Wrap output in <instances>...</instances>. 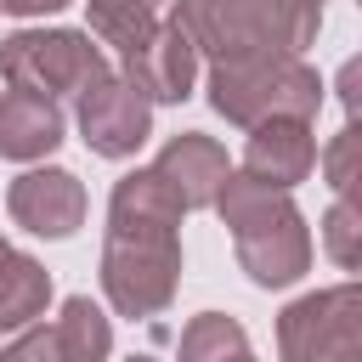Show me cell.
<instances>
[{
	"label": "cell",
	"instance_id": "8992f818",
	"mask_svg": "<svg viewBox=\"0 0 362 362\" xmlns=\"http://www.w3.org/2000/svg\"><path fill=\"white\" fill-rule=\"evenodd\" d=\"M277 351L288 362H322V356H356L362 351V288H317L300 294L277 317Z\"/></svg>",
	"mask_w": 362,
	"mask_h": 362
},
{
	"label": "cell",
	"instance_id": "d6986e66",
	"mask_svg": "<svg viewBox=\"0 0 362 362\" xmlns=\"http://www.w3.org/2000/svg\"><path fill=\"white\" fill-rule=\"evenodd\" d=\"M322 175H328L334 192H362V130H356V124H345V130L328 141Z\"/></svg>",
	"mask_w": 362,
	"mask_h": 362
},
{
	"label": "cell",
	"instance_id": "7a4b0ae2",
	"mask_svg": "<svg viewBox=\"0 0 362 362\" xmlns=\"http://www.w3.org/2000/svg\"><path fill=\"white\" fill-rule=\"evenodd\" d=\"M198 57H260V51H288L305 57L322 28V0H181L170 17Z\"/></svg>",
	"mask_w": 362,
	"mask_h": 362
},
{
	"label": "cell",
	"instance_id": "ac0fdd59",
	"mask_svg": "<svg viewBox=\"0 0 362 362\" xmlns=\"http://www.w3.org/2000/svg\"><path fill=\"white\" fill-rule=\"evenodd\" d=\"M181 356L187 362H209V356H249V334L221 317V311H198L181 334Z\"/></svg>",
	"mask_w": 362,
	"mask_h": 362
},
{
	"label": "cell",
	"instance_id": "52a82bcc",
	"mask_svg": "<svg viewBox=\"0 0 362 362\" xmlns=\"http://www.w3.org/2000/svg\"><path fill=\"white\" fill-rule=\"evenodd\" d=\"M79 136L90 153L102 158H130L147 136H153V102L124 79V74H102L85 96H79Z\"/></svg>",
	"mask_w": 362,
	"mask_h": 362
},
{
	"label": "cell",
	"instance_id": "3957f363",
	"mask_svg": "<svg viewBox=\"0 0 362 362\" xmlns=\"http://www.w3.org/2000/svg\"><path fill=\"white\" fill-rule=\"evenodd\" d=\"M209 107L243 130L260 119H311L322 107V79L305 57H288V51L221 57L209 62Z\"/></svg>",
	"mask_w": 362,
	"mask_h": 362
},
{
	"label": "cell",
	"instance_id": "4fadbf2b",
	"mask_svg": "<svg viewBox=\"0 0 362 362\" xmlns=\"http://www.w3.org/2000/svg\"><path fill=\"white\" fill-rule=\"evenodd\" d=\"M181 198L170 192V181L147 164V170H130L113 181V198H107V226H181Z\"/></svg>",
	"mask_w": 362,
	"mask_h": 362
},
{
	"label": "cell",
	"instance_id": "7c38bea8",
	"mask_svg": "<svg viewBox=\"0 0 362 362\" xmlns=\"http://www.w3.org/2000/svg\"><path fill=\"white\" fill-rule=\"evenodd\" d=\"M57 147H62V102L23 85L0 90V153L17 164H34V158H51Z\"/></svg>",
	"mask_w": 362,
	"mask_h": 362
},
{
	"label": "cell",
	"instance_id": "44dd1931",
	"mask_svg": "<svg viewBox=\"0 0 362 362\" xmlns=\"http://www.w3.org/2000/svg\"><path fill=\"white\" fill-rule=\"evenodd\" d=\"M356 79H362V68H356V57L339 68V102H345V113H356Z\"/></svg>",
	"mask_w": 362,
	"mask_h": 362
},
{
	"label": "cell",
	"instance_id": "e0dca14e",
	"mask_svg": "<svg viewBox=\"0 0 362 362\" xmlns=\"http://www.w3.org/2000/svg\"><path fill=\"white\" fill-rule=\"evenodd\" d=\"M322 249L339 272L362 266V192H334V204L322 215Z\"/></svg>",
	"mask_w": 362,
	"mask_h": 362
},
{
	"label": "cell",
	"instance_id": "30bf717a",
	"mask_svg": "<svg viewBox=\"0 0 362 362\" xmlns=\"http://www.w3.org/2000/svg\"><path fill=\"white\" fill-rule=\"evenodd\" d=\"M243 170L266 187H300L317 170V136L311 119H260L249 124V147H243Z\"/></svg>",
	"mask_w": 362,
	"mask_h": 362
},
{
	"label": "cell",
	"instance_id": "ba28073f",
	"mask_svg": "<svg viewBox=\"0 0 362 362\" xmlns=\"http://www.w3.org/2000/svg\"><path fill=\"white\" fill-rule=\"evenodd\" d=\"M6 209L23 232L34 238H74L85 221V187L74 170H23L6 187Z\"/></svg>",
	"mask_w": 362,
	"mask_h": 362
},
{
	"label": "cell",
	"instance_id": "2e32d148",
	"mask_svg": "<svg viewBox=\"0 0 362 362\" xmlns=\"http://www.w3.org/2000/svg\"><path fill=\"white\" fill-rule=\"evenodd\" d=\"M85 23H90V34L102 40V45H113L119 51V62L158 28V11H153V0H85Z\"/></svg>",
	"mask_w": 362,
	"mask_h": 362
},
{
	"label": "cell",
	"instance_id": "9a60e30c",
	"mask_svg": "<svg viewBox=\"0 0 362 362\" xmlns=\"http://www.w3.org/2000/svg\"><path fill=\"white\" fill-rule=\"evenodd\" d=\"M51 351H57V362H96V356L113 351V328H107V317L90 294L62 300V311L51 322Z\"/></svg>",
	"mask_w": 362,
	"mask_h": 362
},
{
	"label": "cell",
	"instance_id": "5b68a950",
	"mask_svg": "<svg viewBox=\"0 0 362 362\" xmlns=\"http://www.w3.org/2000/svg\"><path fill=\"white\" fill-rule=\"evenodd\" d=\"M0 74L6 85L40 90L51 102H79L107 74V57L79 28H17L11 40H0Z\"/></svg>",
	"mask_w": 362,
	"mask_h": 362
},
{
	"label": "cell",
	"instance_id": "603a6c76",
	"mask_svg": "<svg viewBox=\"0 0 362 362\" xmlns=\"http://www.w3.org/2000/svg\"><path fill=\"white\" fill-rule=\"evenodd\" d=\"M153 6H158V0H153Z\"/></svg>",
	"mask_w": 362,
	"mask_h": 362
},
{
	"label": "cell",
	"instance_id": "7402d4cb",
	"mask_svg": "<svg viewBox=\"0 0 362 362\" xmlns=\"http://www.w3.org/2000/svg\"><path fill=\"white\" fill-rule=\"evenodd\" d=\"M0 255H6V238H0Z\"/></svg>",
	"mask_w": 362,
	"mask_h": 362
},
{
	"label": "cell",
	"instance_id": "ffe728a7",
	"mask_svg": "<svg viewBox=\"0 0 362 362\" xmlns=\"http://www.w3.org/2000/svg\"><path fill=\"white\" fill-rule=\"evenodd\" d=\"M68 0H0L6 17H45V11H62Z\"/></svg>",
	"mask_w": 362,
	"mask_h": 362
},
{
	"label": "cell",
	"instance_id": "5bb4252c",
	"mask_svg": "<svg viewBox=\"0 0 362 362\" xmlns=\"http://www.w3.org/2000/svg\"><path fill=\"white\" fill-rule=\"evenodd\" d=\"M51 305V272L34 255L6 249L0 255V334H17L28 322H40Z\"/></svg>",
	"mask_w": 362,
	"mask_h": 362
},
{
	"label": "cell",
	"instance_id": "8fae6325",
	"mask_svg": "<svg viewBox=\"0 0 362 362\" xmlns=\"http://www.w3.org/2000/svg\"><path fill=\"white\" fill-rule=\"evenodd\" d=\"M153 170L170 181V192L181 198V209H209L232 164H226V147H221L215 136H204V130H181V136L164 141V153L153 158Z\"/></svg>",
	"mask_w": 362,
	"mask_h": 362
},
{
	"label": "cell",
	"instance_id": "9c48e42d",
	"mask_svg": "<svg viewBox=\"0 0 362 362\" xmlns=\"http://www.w3.org/2000/svg\"><path fill=\"white\" fill-rule=\"evenodd\" d=\"M124 79L147 96V102H187L198 85V51L175 23H158L130 57H124Z\"/></svg>",
	"mask_w": 362,
	"mask_h": 362
},
{
	"label": "cell",
	"instance_id": "277c9868",
	"mask_svg": "<svg viewBox=\"0 0 362 362\" xmlns=\"http://www.w3.org/2000/svg\"><path fill=\"white\" fill-rule=\"evenodd\" d=\"M181 283L175 226H107L102 238V294L119 317H158Z\"/></svg>",
	"mask_w": 362,
	"mask_h": 362
},
{
	"label": "cell",
	"instance_id": "6da1fadb",
	"mask_svg": "<svg viewBox=\"0 0 362 362\" xmlns=\"http://www.w3.org/2000/svg\"><path fill=\"white\" fill-rule=\"evenodd\" d=\"M209 209L232 232V249H238V266L249 272V283L288 288L311 272V232L283 187H266L249 170H226Z\"/></svg>",
	"mask_w": 362,
	"mask_h": 362
}]
</instances>
